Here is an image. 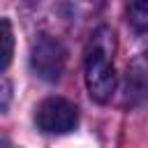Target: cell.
Here are the masks:
<instances>
[{
  "label": "cell",
  "instance_id": "1",
  "mask_svg": "<svg viewBox=\"0 0 148 148\" xmlns=\"http://www.w3.org/2000/svg\"><path fill=\"white\" fill-rule=\"evenodd\" d=\"M113 51H116V37L111 28H97L90 46L86 51V65H83V76H86V88L90 97L99 104L111 102L116 92V69H113Z\"/></svg>",
  "mask_w": 148,
  "mask_h": 148
},
{
  "label": "cell",
  "instance_id": "2",
  "mask_svg": "<svg viewBox=\"0 0 148 148\" xmlns=\"http://www.w3.org/2000/svg\"><path fill=\"white\" fill-rule=\"evenodd\" d=\"M65 62H67V51H65L60 39H56L51 35H39L32 42L30 69L42 81H49V83L58 81L65 72Z\"/></svg>",
  "mask_w": 148,
  "mask_h": 148
},
{
  "label": "cell",
  "instance_id": "3",
  "mask_svg": "<svg viewBox=\"0 0 148 148\" xmlns=\"http://www.w3.org/2000/svg\"><path fill=\"white\" fill-rule=\"evenodd\" d=\"M35 123L46 134H67L79 123V109L62 97H49L37 106Z\"/></svg>",
  "mask_w": 148,
  "mask_h": 148
},
{
  "label": "cell",
  "instance_id": "4",
  "mask_svg": "<svg viewBox=\"0 0 148 148\" xmlns=\"http://www.w3.org/2000/svg\"><path fill=\"white\" fill-rule=\"evenodd\" d=\"M125 92H127L130 104H139V102L148 99V53H141L127 67Z\"/></svg>",
  "mask_w": 148,
  "mask_h": 148
},
{
  "label": "cell",
  "instance_id": "5",
  "mask_svg": "<svg viewBox=\"0 0 148 148\" xmlns=\"http://www.w3.org/2000/svg\"><path fill=\"white\" fill-rule=\"evenodd\" d=\"M125 12H127V23L136 32L148 30V0H127Z\"/></svg>",
  "mask_w": 148,
  "mask_h": 148
},
{
  "label": "cell",
  "instance_id": "6",
  "mask_svg": "<svg viewBox=\"0 0 148 148\" xmlns=\"http://www.w3.org/2000/svg\"><path fill=\"white\" fill-rule=\"evenodd\" d=\"M12 56H14V32L9 18H2V72L9 67Z\"/></svg>",
  "mask_w": 148,
  "mask_h": 148
},
{
  "label": "cell",
  "instance_id": "7",
  "mask_svg": "<svg viewBox=\"0 0 148 148\" xmlns=\"http://www.w3.org/2000/svg\"><path fill=\"white\" fill-rule=\"evenodd\" d=\"M81 5H86V7H99L102 5V0H79Z\"/></svg>",
  "mask_w": 148,
  "mask_h": 148
}]
</instances>
